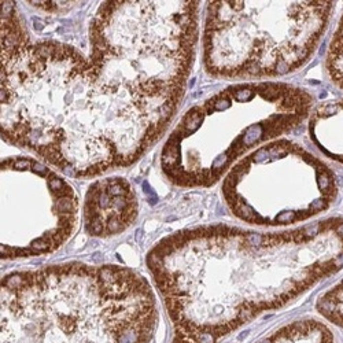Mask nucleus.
Wrapping results in <instances>:
<instances>
[{
  "label": "nucleus",
  "mask_w": 343,
  "mask_h": 343,
  "mask_svg": "<svg viewBox=\"0 0 343 343\" xmlns=\"http://www.w3.org/2000/svg\"><path fill=\"white\" fill-rule=\"evenodd\" d=\"M199 3L103 1L85 57L58 40L32 41L1 1V139L73 177L135 164L184 96Z\"/></svg>",
  "instance_id": "f257e3e1"
},
{
  "label": "nucleus",
  "mask_w": 343,
  "mask_h": 343,
  "mask_svg": "<svg viewBox=\"0 0 343 343\" xmlns=\"http://www.w3.org/2000/svg\"><path fill=\"white\" fill-rule=\"evenodd\" d=\"M148 271L173 327L172 343H218L343 268V217L281 232L205 225L168 236Z\"/></svg>",
  "instance_id": "f03ea898"
},
{
  "label": "nucleus",
  "mask_w": 343,
  "mask_h": 343,
  "mask_svg": "<svg viewBox=\"0 0 343 343\" xmlns=\"http://www.w3.org/2000/svg\"><path fill=\"white\" fill-rule=\"evenodd\" d=\"M157 301L141 274L70 262L1 279V343H150Z\"/></svg>",
  "instance_id": "7ed1b4c3"
},
{
  "label": "nucleus",
  "mask_w": 343,
  "mask_h": 343,
  "mask_svg": "<svg viewBox=\"0 0 343 343\" xmlns=\"http://www.w3.org/2000/svg\"><path fill=\"white\" fill-rule=\"evenodd\" d=\"M313 96L286 83H240L185 113L161 153V168L181 188L210 187L246 155L310 115Z\"/></svg>",
  "instance_id": "20e7f679"
},
{
  "label": "nucleus",
  "mask_w": 343,
  "mask_h": 343,
  "mask_svg": "<svg viewBox=\"0 0 343 343\" xmlns=\"http://www.w3.org/2000/svg\"><path fill=\"white\" fill-rule=\"evenodd\" d=\"M335 1H207L204 65L217 78H274L305 66Z\"/></svg>",
  "instance_id": "39448f33"
},
{
  "label": "nucleus",
  "mask_w": 343,
  "mask_h": 343,
  "mask_svg": "<svg viewBox=\"0 0 343 343\" xmlns=\"http://www.w3.org/2000/svg\"><path fill=\"white\" fill-rule=\"evenodd\" d=\"M223 195L239 220L255 227H288L311 220L335 202V173L310 151L274 140L240 159L225 176Z\"/></svg>",
  "instance_id": "423d86ee"
},
{
  "label": "nucleus",
  "mask_w": 343,
  "mask_h": 343,
  "mask_svg": "<svg viewBox=\"0 0 343 343\" xmlns=\"http://www.w3.org/2000/svg\"><path fill=\"white\" fill-rule=\"evenodd\" d=\"M78 220V199L59 173L32 157L1 162V258L50 254Z\"/></svg>",
  "instance_id": "0eeeda50"
},
{
  "label": "nucleus",
  "mask_w": 343,
  "mask_h": 343,
  "mask_svg": "<svg viewBox=\"0 0 343 343\" xmlns=\"http://www.w3.org/2000/svg\"><path fill=\"white\" fill-rule=\"evenodd\" d=\"M83 214L84 227L91 236L120 235L137 220V197L125 178H102L89 187Z\"/></svg>",
  "instance_id": "6e6552de"
},
{
  "label": "nucleus",
  "mask_w": 343,
  "mask_h": 343,
  "mask_svg": "<svg viewBox=\"0 0 343 343\" xmlns=\"http://www.w3.org/2000/svg\"><path fill=\"white\" fill-rule=\"evenodd\" d=\"M309 136L325 157L343 164V98L328 101L311 111Z\"/></svg>",
  "instance_id": "1a4fd4ad"
},
{
  "label": "nucleus",
  "mask_w": 343,
  "mask_h": 343,
  "mask_svg": "<svg viewBox=\"0 0 343 343\" xmlns=\"http://www.w3.org/2000/svg\"><path fill=\"white\" fill-rule=\"evenodd\" d=\"M258 343H335V338L324 323L304 318L281 327Z\"/></svg>",
  "instance_id": "9d476101"
},
{
  "label": "nucleus",
  "mask_w": 343,
  "mask_h": 343,
  "mask_svg": "<svg viewBox=\"0 0 343 343\" xmlns=\"http://www.w3.org/2000/svg\"><path fill=\"white\" fill-rule=\"evenodd\" d=\"M316 306L318 313L325 320L343 328V279L331 290L320 295Z\"/></svg>",
  "instance_id": "9b49d317"
},
{
  "label": "nucleus",
  "mask_w": 343,
  "mask_h": 343,
  "mask_svg": "<svg viewBox=\"0 0 343 343\" xmlns=\"http://www.w3.org/2000/svg\"><path fill=\"white\" fill-rule=\"evenodd\" d=\"M325 68L331 81L343 89V17L331 41Z\"/></svg>",
  "instance_id": "f8f14e48"
}]
</instances>
